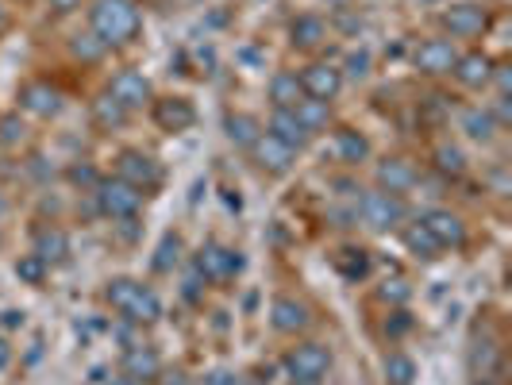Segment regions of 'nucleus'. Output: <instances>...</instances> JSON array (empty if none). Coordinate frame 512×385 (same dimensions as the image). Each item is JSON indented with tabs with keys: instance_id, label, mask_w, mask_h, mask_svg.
<instances>
[{
	"instance_id": "nucleus-1",
	"label": "nucleus",
	"mask_w": 512,
	"mask_h": 385,
	"mask_svg": "<svg viewBox=\"0 0 512 385\" xmlns=\"http://www.w3.org/2000/svg\"><path fill=\"white\" fill-rule=\"evenodd\" d=\"M89 31L104 47H128L143 31V16H139L135 0H97L89 8Z\"/></svg>"
},
{
	"instance_id": "nucleus-2",
	"label": "nucleus",
	"mask_w": 512,
	"mask_h": 385,
	"mask_svg": "<svg viewBox=\"0 0 512 385\" xmlns=\"http://www.w3.org/2000/svg\"><path fill=\"white\" fill-rule=\"evenodd\" d=\"M104 305L120 312L128 324H154L162 320V301L151 285L135 282V278H112L104 285Z\"/></svg>"
},
{
	"instance_id": "nucleus-3",
	"label": "nucleus",
	"mask_w": 512,
	"mask_h": 385,
	"mask_svg": "<svg viewBox=\"0 0 512 385\" xmlns=\"http://www.w3.org/2000/svg\"><path fill=\"white\" fill-rule=\"evenodd\" d=\"M93 197H97V212H101L104 220H112V224L135 220L139 208H143V193L135 185H128L124 178H101L97 189H93Z\"/></svg>"
},
{
	"instance_id": "nucleus-4",
	"label": "nucleus",
	"mask_w": 512,
	"mask_h": 385,
	"mask_svg": "<svg viewBox=\"0 0 512 385\" xmlns=\"http://www.w3.org/2000/svg\"><path fill=\"white\" fill-rule=\"evenodd\" d=\"M359 216L362 224L370 231H397L405 224V216H409V205H405V197H397V193H385V189H370V193H362L359 197Z\"/></svg>"
},
{
	"instance_id": "nucleus-5",
	"label": "nucleus",
	"mask_w": 512,
	"mask_h": 385,
	"mask_svg": "<svg viewBox=\"0 0 512 385\" xmlns=\"http://www.w3.org/2000/svg\"><path fill=\"white\" fill-rule=\"evenodd\" d=\"M282 366L293 382H320L332 370V351L324 343H312L308 339V343H297V347L285 351Z\"/></svg>"
},
{
	"instance_id": "nucleus-6",
	"label": "nucleus",
	"mask_w": 512,
	"mask_h": 385,
	"mask_svg": "<svg viewBox=\"0 0 512 385\" xmlns=\"http://www.w3.org/2000/svg\"><path fill=\"white\" fill-rule=\"evenodd\" d=\"M243 270V255L235 251V247H224V243H205L197 255H193V274L201 278V282H231L235 274Z\"/></svg>"
},
{
	"instance_id": "nucleus-7",
	"label": "nucleus",
	"mask_w": 512,
	"mask_h": 385,
	"mask_svg": "<svg viewBox=\"0 0 512 385\" xmlns=\"http://www.w3.org/2000/svg\"><path fill=\"white\" fill-rule=\"evenodd\" d=\"M116 178H124L128 185H135L139 193H151L162 185V166H158V158H151L147 151H128L116 154Z\"/></svg>"
},
{
	"instance_id": "nucleus-8",
	"label": "nucleus",
	"mask_w": 512,
	"mask_h": 385,
	"mask_svg": "<svg viewBox=\"0 0 512 385\" xmlns=\"http://www.w3.org/2000/svg\"><path fill=\"white\" fill-rule=\"evenodd\" d=\"M247 154H251V162H255L262 174H274V178L289 174L293 162H297V151H289L282 139H274L270 131H262L255 143L247 147Z\"/></svg>"
},
{
	"instance_id": "nucleus-9",
	"label": "nucleus",
	"mask_w": 512,
	"mask_h": 385,
	"mask_svg": "<svg viewBox=\"0 0 512 385\" xmlns=\"http://www.w3.org/2000/svg\"><path fill=\"white\" fill-rule=\"evenodd\" d=\"M16 101H20V108H24L27 116H39V120H54L62 112V104H66L62 101V89L51 85V81H43V77L39 81H24Z\"/></svg>"
},
{
	"instance_id": "nucleus-10",
	"label": "nucleus",
	"mask_w": 512,
	"mask_h": 385,
	"mask_svg": "<svg viewBox=\"0 0 512 385\" xmlns=\"http://www.w3.org/2000/svg\"><path fill=\"white\" fill-rule=\"evenodd\" d=\"M439 24H443V31H447L451 39H478L489 27V16L482 4H451V8L439 16Z\"/></svg>"
},
{
	"instance_id": "nucleus-11",
	"label": "nucleus",
	"mask_w": 512,
	"mask_h": 385,
	"mask_svg": "<svg viewBox=\"0 0 512 385\" xmlns=\"http://www.w3.org/2000/svg\"><path fill=\"white\" fill-rule=\"evenodd\" d=\"M297 77H301V85H305V97H312V101L332 104L335 97H339V89H343V70L332 66V62H312V66H305Z\"/></svg>"
},
{
	"instance_id": "nucleus-12",
	"label": "nucleus",
	"mask_w": 512,
	"mask_h": 385,
	"mask_svg": "<svg viewBox=\"0 0 512 385\" xmlns=\"http://www.w3.org/2000/svg\"><path fill=\"white\" fill-rule=\"evenodd\" d=\"M420 224L428 228V235L436 239L443 251L466 243V224H462L459 212H451V208H428V212L420 216Z\"/></svg>"
},
{
	"instance_id": "nucleus-13",
	"label": "nucleus",
	"mask_w": 512,
	"mask_h": 385,
	"mask_svg": "<svg viewBox=\"0 0 512 385\" xmlns=\"http://www.w3.org/2000/svg\"><path fill=\"white\" fill-rule=\"evenodd\" d=\"M270 328L282 335H301L312 328V308L297 297H274L270 305Z\"/></svg>"
},
{
	"instance_id": "nucleus-14",
	"label": "nucleus",
	"mask_w": 512,
	"mask_h": 385,
	"mask_svg": "<svg viewBox=\"0 0 512 385\" xmlns=\"http://www.w3.org/2000/svg\"><path fill=\"white\" fill-rule=\"evenodd\" d=\"M455 62H459V47L451 39H428V43L416 47V70L420 74L443 77L455 70Z\"/></svg>"
},
{
	"instance_id": "nucleus-15",
	"label": "nucleus",
	"mask_w": 512,
	"mask_h": 385,
	"mask_svg": "<svg viewBox=\"0 0 512 385\" xmlns=\"http://www.w3.org/2000/svg\"><path fill=\"white\" fill-rule=\"evenodd\" d=\"M151 116L158 128L174 131V135L197 124V108H193V101H185V97H158V101H151Z\"/></svg>"
},
{
	"instance_id": "nucleus-16",
	"label": "nucleus",
	"mask_w": 512,
	"mask_h": 385,
	"mask_svg": "<svg viewBox=\"0 0 512 385\" xmlns=\"http://www.w3.org/2000/svg\"><path fill=\"white\" fill-rule=\"evenodd\" d=\"M120 370L135 378L139 385H151L162 378V359H158V351L147 347V343H128L124 347V359H120Z\"/></svg>"
},
{
	"instance_id": "nucleus-17",
	"label": "nucleus",
	"mask_w": 512,
	"mask_h": 385,
	"mask_svg": "<svg viewBox=\"0 0 512 385\" xmlns=\"http://www.w3.org/2000/svg\"><path fill=\"white\" fill-rule=\"evenodd\" d=\"M108 93L116 97V101L124 104L128 112H135V108H143V104L154 101L151 93V81L139 74V70H120V74L112 77V85H108Z\"/></svg>"
},
{
	"instance_id": "nucleus-18",
	"label": "nucleus",
	"mask_w": 512,
	"mask_h": 385,
	"mask_svg": "<svg viewBox=\"0 0 512 385\" xmlns=\"http://www.w3.org/2000/svg\"><path fill=\"white\" fill-rule=\"evenodd\" d=\"M374 178H378V189L405 197L412 185L420 181V170L412 166L409 158H385V162H378V174Z\"/></svg>"
},
{
	"instance_id": "nucleus-19",
	"label": "nucleus",
	"mask_w": 512,
	"mask_h": 385,
	"mask_svg": "<svg viewBox=\"0 0 512 385\" xmlns=\"http://www.w3.org/2000/svg\"><path fill=\"white\" fill-rule=\"evenodd\" d=\"M266 131H270L274 139H282L289 151H305L308 143H312V135H308L305 124L297 120V112H293V108H274V116H270Z\"/></svg>"
},
{
	"instance_id": "nucleus-20",
	"label": "nucleus",
	"mask_w": 512,
	"mask_h": 385,
	"mask_svg": "<svg viewBox=\"0 0 512 385\" xmlns=\"http://www.w3.org/2000/svg\"><path fill=\"white\" fill-rule=\"evenodd\" d=\"M455 81H459L462 89H486L489 77H493V58L482 51H466L459 54V62H455Z\"/></svg>"
},
{
	"instance_id": "nucleus-21",
	"label": "nucleus",
	"mask_w": 512,
	"mask_h": 385,
	"mask_svg": "<svg viewBox=\"0 0 512 385\" xmlns=\"http://www.w3.org/2000/svg\"><path fill=\"white\" fill-rule=\"evenodd\" d=\"M328 43V24L320 20V16H297L293 24H289V47L293 51H316V47H324Z\"/></svg>"
},
{
	"instance_id": "nucleus-22",
	"label": "nucleus",
	"mask_w": 512,
	"mask_h": 385,
	"mask_svg": "<svg viewBox=\"0 0 512 385\" xmlns=\"http://www.w3.org/2000/svg\"><path fill=\"white\" fill-rule=\"evenodd\" d=\"M466 366H470V378H497L501 374V347L493 339H478L466 355Z\"/></svg>"
},
{
	"instance_id": "nucleus-23",
	"label": "nucleus",
	"mask_w": 512,
	"mask_h": 385,
	"mask_svg": "<svg viewBox=\"0 0 512 385\" xmlns=\"http://www.w3.org/2000/svg\"><path fill=\"white\" fill-rule=\"evenodd\" d=\"M35 255L43 258L47 266H58L70 258V235L62 228H39L35 231Z\"/></svg>"
},
{
	"instance_id": "nucleus-24",
	"label": "nucleus",
	"mask_w": 512,
	"mask_h": 385,
	"mask_svg": "<svg viewBox=\"0 0 512 385\" xmlns=\"http://www.w3.org/2000/svg\"><path fill=\"white\" fill-rule=\"evenodd\" d=\"M270 101H274V108H297V104L305 101V85H301V77L289 74V70L270 77Z\"/></svg>"
},
{
	"instance_id": "nucleus-25",
	"label": "nucleus",
	"mask_w": 512,
	"mask_h": 385,
	"mask_svg": "<svg viewBox=\"0 0 512 385\" xmlns=\"http://www.w3.org/2000/svg\"><path fill=\"white\" fill-rule=\"evenodd\" d=\"M128 120H131V112L116 101L112 93H101V97L93 101V124H97L101 131H120Z\"/></svg>"
},
{
	"instance_id": "nucleus-26",
	"label": "nucleus",
	"mask_w": 512,
	"mask_h": 385,
	"mask_svg": "<svg viewBox=\"0 0 512 385\" xmlns=\"http://www.w3.org/2000/svg\"><path fill=\"white\" fill-rule=\"evenodd\" d=\"M224 135H228L235 147L247 151L258 135H262V124H258L251 112H228V116H224Z\"/></svg>"
},
{
	"instance_id": "nucleus-27",
	"label": "nucleus",
	"mask_w": 512,
	"mask_h": 385,
	"mask_svg": "<svg viewBox=\"0 0 512 385\" xmlns=\"http://www.w3.org/2000/svg\"><path fill=\"white\" fill-rule=\"evenodd\" d=\"M335 154H339L347 166H359V162H366V158H370V139H366L362 131H355V128L335 131Z\"/></svg>"
},
{
	"instance_id": "nucleus-28",
	"label": "nucleus",
	"mask_w": 512,
	"mask_h": 385,
	"mask_svg": "<svg viewBox=\"0 0 512 385\" xmlns=\"http://www.w3.org/2000/svg\"><path fill=\"white\" fill-rule=\"evenodd\" d=\"M297 112V120L305 124L308 135H320V131L332 124V104H324V101H312V97H305V101L293 108Z\"/></svg>"
},
{
	"instance_id": "nucleus-29",
	"label": "nucleus",
	"mask_w": 512,
	"mask_h": 385,
	"mask_svg": "<svg viewBox=\"0 0 512 385\" xmlns=\"http://www.w3.org/2000/svg\"><path fill=\"white\" fill-rule=\"evenodd\" d=\"M335 270H339L347 282H362V278L370 274V255H366L362 247H343V251L335 255Z\"/></svg>"
},
{
	"instance_id": "nucleus-30",
	"label": "nucleus",
	"mask_w": 512,
	"mask_h": 385,
	"mask_svg": "<svg viewBox=\"0 0 512 385\" xmlns=\"http://www.w3.org/2000/svg\"><path fill=\"white\" fill-rule=\"evenodd\" d=\"M462 131L470 139H478V143H489L497 135V120L489 116V108H466L462 112Z\"/></svg>"
},
{
	"instance_id": "nucleus-31",
	"label": "nucleus",
	"mask_w": 512,
	"mask_h": 385,
	"mask_svg": "<svg viewBox=\"0 0 512 385\" xmlns=\"http://www.w3.org/2000/svg\"><path fill=\"white\" fill-rule=\"evenodd\" d=\"M405 247H409V255L424 258V262H432V258H439V251H443V247H439L436 239L428 235V228H424L420 220L405 228Z\"/></svg>"
},
{
	"instance_id": "nucleus-32",
	"label": "nucleus",
	"mask_w": 512,
	"mask_h": 385,
	"mask_svg": "<svg viewBox=\"0 0 512 385\" xmlns=\"http://www.w3.org/2000/svg\"><path fill=\"white\" fill-rule=\"evenodd\" d=\"M432 166H436L443 178H462L466 174V154L455 143H439L436 154H432Z\"/></svg>"
},
{
	"instance_id": "nucleus-33",
	"label": "nucleus",
	"mask_w": 512,
	"mask_h": 385,
	"mask_svg": "<svg viewBox=\"0 0 512 385\" xmlns=\"http://www.w3.org/2000/svg\"><path fill=\"white\" fill-rule=\"evenodd\" d=\"M382 370H385V385H412L416 382V362H412L405 351L385 355Z\"/></svg>"
},
{
	"instance_id": "nucleus-34",
	"label": "nucleus",
	"mask_w": 512,
	"mask_h": 385,
	"mask_svg": "<svg viewBox=\"0 0 512 385\" xmlns=\"http://www.w3.org/2000/svg\"><path fill=\"white\" fill-rule=\"evenodd\" d=\"M47 274H51V266H47L43 258L35 255V251H31V255L16 258V278H20L24 285H35V289H39V285L47 282Z\"/></svg>"
},
{
	"instance_id": "nucleus-35",
	"label": "nucleus",
	"mask_w": 512,
	"mask_h": 385,
	"mask_svg": "<svg viewBox=\"0 0 512 385\" xmlns=\"http://www.w3.org/2000/svg\"><path fill=\"white\" fill-rule=\"evenodd\" d=\"M70 54H74L77 62H101L104 54H108V47H104L93 31H81V35L70 39Z\"/></svg>"
},
{
	"instance_id": "nucleus-36",
	"label": "nucleus",
	"mask_w": 512,
	"mask_h": 385,
	"mask_svg": "<svg viewBox=\"0 0 512 385\" xmlns=\"http://www.w3.org/2000/svg\"><path fill=\"white\" fill-rule=\"evenodd\" d=\"M178 258H181V235L166 231L162 243H158V251H154V270H158V274H170V270L178 266Z\"/></svg>"
},
{
	"instance_id": "nucleus-37",
	"label": "nucleus",
	"mask_w": 512,
	"mask_h": 385,
	"mask_svg": "<svg viewBox=\"0 0 512 385\" xmlns=\"http://www.w3.org/2000/svg\"><path fill=\"white\" fill-rule=\"evenodd\" d=\"M24 139H27V124L20 120V112H4V116H0V147L12 151V147H20Z\"/></svg>"
},
{
	"instance_id": "nucleus-38",
	"label": "nucleus",
	"mask_w": 512,
	"mask_h": 385,
	"mask_svg": "<svg viewBox=\"0 0 512 385\" xmlns=\"http://www.w3.org/2000/svg\"><path fill=\"white\" fill-rule=\"evenodd\" d=\"M378 297H382L385 305H405L412 297V285L405 282V278H385V282L378 285Z\"/></svg>"
},
{
	"instance_id": "nucleus-39",
	"label": "nucleus",
	"mask_w": 512,
	"mask_h": 385,
	"mask_svg": "<svg viewBox=\"0 0 512 385\" xmlns=\"http://www.w3.org/2000/svg\"><path fill=\"white\" fill-rule=\"evenodd\" d=\"M66 178L74 181L77 189H85V193H93L97 189V181H101V174L93 170V166H70V174Z\"/></svg>"
},
{
	"instance_id": "nucleus-40",
	"label": "nucleus",
	"mask_w": 512,
	"mask_h": 385,
	"mask_svg": "<svg viewBox=\"0 0 512 385\" xmlns=\"http://www.w3.org/2000/svg\"><path fill=\"white\" fill-rule=\"evenodd\" d=\"M409 328H412V316L405 312V308H397V312L385 320V335H389V339H401V335L409 332Z\"/></svg>"
},
{
	"instance_id": "nucleus-41",
	"label": "nucleus",
	"mask_w": 512,
	"mask_h": 385,
	"mask_svg": "<svg viewBox=\"0 0 512 385\" xmlns=\"http://www.w3.org/2000/svg\"><path fill=\"white\" fill-rule=\"evenodd\" d=\"M370 74V51H355L351 58H347V70H343V77H366Z\"/></svg>"
},
{
	"instance_id": "nucleus-42",
	"label": "nucleus",
	"mask_w": 512,
	"mask_h": 385,
	"mask_svg": "<svg viewBox=\"0 0 512 385\" xmlns=\"http://www.w3.org/2000/svg\"><path fill=\"white\" fill-rule=\"evenodd\" d=\"M58 16H70V12H77L81 8V0H47Z\"/></svg>"
},
{
	"instance_id": "nucleus-43",
	"label": "nucleus",
	"mask_w": 512,
	"mask_h": 385,
	"mask_svg": "<svg viewBox=\"0 0 512 385\" xmlns=\"http://www.w3.org/2000/svg\"><path fill=\"white\" fill-rule=\"evenodd\" d=\"M20 324H24V312L8 308V312H4V328H20Z\"/></svg>"
},
{
	"instance_id": "nucleus-44",
	"label": "nucleus",
	"mask_w": 512,
	"mask_h": 385,
	"mask_svg": "<svg viewBox=\"0 0 512 385\" xmlns=\"http://www.w3.org/2000/svg\"><path fill=\"white\" fill-rule=\"evenodd\" d=\"M8 362H12V347H8V339H4V335H0V370H4V366H8Z\"/></svg>"
},
{
	"instance_id": "nucleus-45",
	"label": "nucleus",
	"mask_w": 512,
	"mask_h": 385,
	"mask_svg": "<svg viewBox=\"0 0 512 385\" xmlns=\"http://www.w3.org/2000/svg\"><path fill=\"white\" fill-rule=\"evenodd\" d=\"M158 382H162V385H193L185 374H166V378H158Z\"/></svg>"
},
{
	"instance_id": "nucleus-46",
	"label": "nucleus",
	"mask_w": 512,
	"mask_h": 385,
	"mask_svg": "<svg viewBox=\"0 0 512 385\" xmlns=\"http://www.w3.org/2000/svg\"><path fill=\"white\" fill-rule=\"evenodd\" d=\"M108 385H139V382H135V378H128V374L120 370V378H112V382H108Z\"/></svg>"
},
{
	"instance_id": "nucleus-47",
	"label": "nucleus",
	"mask_w": 512,
	"mask_h": 385,
	"mask_svg": "<svg viewBox=\"0 0 512 385\" xmlns=\"http://www.w3.org/2000/svg\"><path fill=\"white\" fill-rule=\"evenodd\" d=\"M4 216H8V197L0 193V220H4Z\"/></svg>"
},
{
	"instance_id": "nucleus-48",
	"label": "nucleus",
	"mask_w": 512,
	"mask_h": 385,
	"mask_svg": "<svg viewBox=\"0 0 512 385\" xmlns=\"http://www.w3.org/2000/svg\"><path fill=\"white\" fill-rule=\"evenodd\" d=\"M470 385H497V382H493V378H474Z\"/></svg>"
},
{
	"instance_id": "nucleus-49",
	"label": "nucleus",
	"mask_w": 512,
	"mask_h": 385,
	"mask_svg": "<svg viewBox=\"0 0 512 385\" xmlns=\"http://www.w3.org/2000/svg\"><path fill=\"white\" fill-rule=\"evenodd\" d=\"M4 27H8V12H4V8H0V31H4Z\"/></svg>"
},
{
	"instance_id": "nucleus-50",
	"label": "nucleus",
	"mask_w": 512,
	"mask_h": 385,
	"mask_svg": "<svg viewBox=\"0 0 512 385\" xmlns=\"http://www.w3.org/2000/svg\"><path fill=\"white\" fill-rule=\"evenodd\" d=\"M239 385H266V382H258V378H243Z\"/></svg>"
},
{
	"instance_id": "nucleus-51",
	"label": "nucleus",
	"mask_w": 512,
	"mask_h": 385,
	"mask_svg": "<svg viewBox=\"0 0 512 385\" xmlns=\"http://www.w3.org/2000/svg\"><path fill=\"white\" fill-rule=\"evenodd\" d=\"M293 385H324V382H293Z\"/></svg>"
},
{
	"instance_id": "nucleus-52",
	"label": "nucleus",
	"mask_w": 512,
	"mask_h": 385,
	"mask_svg": "<svg viewBox=\"0 0 512 385\" xmlns=\"http://www.w3.org/2000/svg\"><path fill=\"white\" fill-rule=\"evenodd\" d=\"M20 4H27V0H20Z\"/></svg>"
}]
</instances>
